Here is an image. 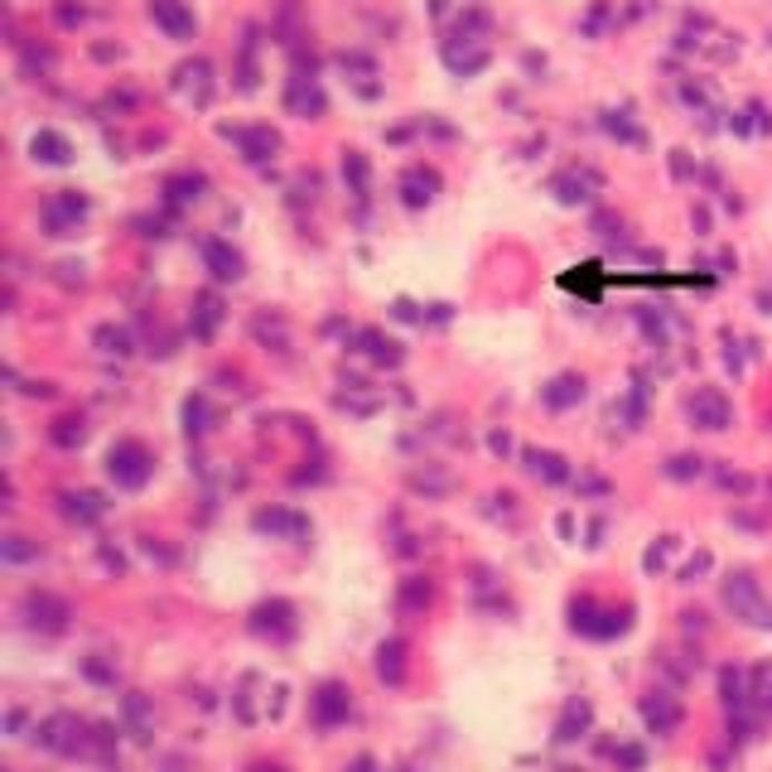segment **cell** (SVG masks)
Wrapping results in <instances>:
<instances>
[{"mask_svg": "<svg viewBox=\"0 0 772 772\" xmlns=\"http://www.w3.org/2000/svg\"><path fill=\"white\" fill-rule=\"evenodd\" d=\"M724 599H730V608L744 623H759V628H772V604L763 599V589H759V579L753 575H734L730 585H724Z\"/></svg>", "mask_w": 772, "mask_h": 772, "instance_id": "1", "label": "cell"}, {"mask_svg": "<svg viewBox=\"0 0 772 772\" xmlns=\"http://www.w3.org/2000/svg\"><path fill=\"white\" fill-rule=\"evenodd\" d=\"M82 217H87V198L72 194V188H58V194L43 203V227H49L53 237H68V232L78 227Z\"/></svg>", "mask_w": 772, "mask_h": 772, "instance_id": "2", "label": "cell"}, {"mask_svg": "<svg viewBox=\"0 0 772 772\" xmlns=\"http://www.w3.org/2000/svg\"><path fill=\"white\" fill-rule=\"evenodd\" d=\"M107 469H111V478L121 488H140L145 478H150V455H145L140 444H116L111 459H107Z\"/></svg>", "mask_w": 772, "mask_h": 772, "instance_id": "3", "label": "cell"}, {"mask_svg": "<svg viewBox=\"0 0 772 772\" xmlns=\"http://www.w3.org/2000/svg\"><path fill=\"white\" fill-rule=\"evenodd\" d=\"M444 63L455 68V72H463V78H469V72H478L488 63V39H478V35H459L455 39H444Z\"/></svg>", "mask_w": 772, "mask_h": 772, "instance_id": "4", "label": "cell"}, {"mask_svg": "<svg viewBox=\"0 0 772 772\" xmlns=\"http://www.w3.org/2000/svg\"><path fill=\"white\" fill-rule=\"evenodd\" d=\"M150 20L165 29L169 39H194V10L184 6V0H150Z\"/></svg>", "mask_w": 772, "mask_h": 772, "instance_id": "5", "label": "cell"}, {"mask_svg": "<svg viewBox=\"0 0 772 772\" xmlns=\"http://www.w3.org/2000/svg\"><path fill=\"white\" fill-rule=\"evenodd\" d=\"M691 416H695V426H701V430H730V420H734L730 401H724L715 387L695 391V401H691Z\"/></svg>", "mask_w": 772, "mask_h": 772, "instance_id": "6", "label": "cell"}, {"mask_svg": "<svg viewBox=\"0 0 772 772\" xmlns=\"http://www.w3.org/2000/svg\"><path fill=\"white\" fill-rule=\"evenodd\" d=\"M25 614H29V628H43V633H58L63 628V618H68V608L49 599V594H29L25 599Z\"/></svg>", "mask_w": 772, "mask_h": 772, "instance_id": "7", "label": "cell"}, {"mask_svg": "<svg viewBox=\"0 0 772 772\" xmlns=\"http://www.w3.org/2000/svg\"><path fill=\"white\" fill-rule=\"evenodd\" d=\"M227 136L242 145L252 165H266V159L275 155V145H281V136H275V130H266V126H252V130H227Z\"/></svg>", "mask_w": 772, "mask_h": 772, "instance_id": "8", "label": "cell"}, {"mask_svg": "<svg viewBox=\"0 0 772 772\" xmlns=\"http://www.w3.org/2000/svg\"><path fill=\"white\" fill-rule=\"evenodd\" d=\"M434 188H440V174L416 165V169H405V179H401V198L411 203V208H426V203L434 198Z\"/></svg>", "mask_w": 772, "mask_h": 772, "instance_id": "9", "label": "cell"}, {"mask_svg": "<svg viewBox=\"0 0 772 772\" xmlns=\"http://www.w3.org/2000/svg\"><path fill=\"white\" fill-rule=\"evenodd\" d=\"M203 261H208V271L217 275V281H237L242 275V256L232 252L227 242H203Z\"/></svg>", "mask_w": 772, "mask_h": 772, "instance_id": "10", "label": "cell"}, {"mask_svg": "<svg viewBox=\"0 0 772 772\" xmlns=\"http://www.w3.org/2000/svg\"><path fill=\"white\" fill-rule=\"evenodd\" d=\"M29 150H35L39 165H68V159H72V145L58 136V130H39V136L29 140Z\"/></svg>", "mask_w": 772, "mask_h": 772, "instance_id": "11", "label": "cell"}, {"mask_svg": "<svg viewBox=\"0 0 772 772\" xmlns=\"http://www.w3.org/2000/svg\"><path fill=\"white\" fill-rule=\"evenodd\" d=\"M290 111H300V116H319L324 111V92H319V82L314 78H295L290 82Z\"/></svg>", "mask_w": 772, "mask_h": 772, "instance_id": "12", "label": "cell"}, {"mask_svg": "<svg viewBox=\"0 0 772 772\" xmlns=\"http://www.w3.org/2000/svg\"><path fill=\"white\" fill-rule=\"evenodd\" d=\"M314 720L324 724H339V720H348V695H343V686H324L314 695Z\"/></svg>", "mask_w": 772, "mask_h": 772, "instance_id": "13", "label": "cell"}, {"mask_svg": "<svg viewBox=\"0 0 772 772\" xmlns=\"http://www.w3.org/2000/svg\"><path fill=\"white\" fill-rule=\"evenodd\" d=\"M643 715H647V724L657 734H672L676 724H681V710H676V701H666V695H647L643 701Z\"/></svg>", "mask_w": 772, "mask_h": 772, "instance_id": "14", "label": "cell"}, {"mask_svg": "<svg viewBox=\"0 0 772 772\" xmlns=\"http://www.w3.org/2000/svg\"><path fill=\"white\" fill-rule=\"evenodd\" d=\"M213 68L208 63H203V58H194V63H184L179 68V87H184V92L188 97H194V101H208V92H213Z\"/></svg>", "mask_w": 772, "mask_h": 772, "instance_id": "15", "label": "cell"}, {"mask_svg": "<svg viewBox=\"0 0 772 772\" xmlns=\"http://www.w3.org/2000/svg\"><path fill=\"white\" fill-rule=\"evenodd\" d=\"M589 188H599V179H594V174H565V179H556L560 203H585Z\"/></svg>", "mask_w": 772, "mask_h": 772, "instance_id": "16", "label": "cell"}, {"mask_svg": "<svg viewBox=\"0 0 772 772\" xmlns=\"http://www.w3.org/2000/svg\"><path fill=\"white\" fill-rule=\"evenodd\" d=\"M575 397H585V382H575V377H560V382L546 391V401H550V405H570Z\"/></svg>", "mask_w": 772, "mask_h": 772, "instance_id": "17", "label": "cell"}, {"mask_svg": "<svg viewBox=\"0 0 772 772\" xmlns=\"http://www.w3.org/2000/svg\"><path fill=\"white\" fill-rule=\"evenodd\" d=\"M343 179H353V188L362 194V188H368V159H362V155H348V159H343Z\"/></svg>", "mask_w": 772, "mask_h": 772, "instance_id": "18", "label": "cell"}, {"mask_svg": "<svg viewBox=\"0 0 772 772\" xmlns=\"http://www.w3.org/2000/svg\"><path fill=\"white\" fill-rule=\"evenodd\" d=\"M377 672H382V676H401V643L382 647V657H377Z\"/></svg>", "mask_w": 772, "mask_h": 772, "instance_id": "19", "label": "cell"}, {"mask_svg": "<svg viewBox=\"0 0 772 772\" xmlns=\"http://www.w3.org/2000/svg\"><path fill=\"white\" fill-rule=\"evenodd\" d=\"M256 772H275V768H256Z\"/></svg>", "mask_w": 772, "mask_h": 772, "instance_id": "20", "label": "cell"}]
</instances>
